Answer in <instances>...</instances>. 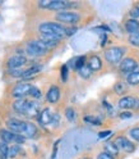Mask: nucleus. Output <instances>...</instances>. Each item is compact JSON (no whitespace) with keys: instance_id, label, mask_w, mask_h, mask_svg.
Returning a JSON list of instances; mask_svg holds the SVG:
<instances>
[{"instance_id":"4c0bfd02","label":"nucleus","mask_w":139,"mask_h":159,"mask_svg":"<svg viewBox=\"0 0 139 159\" xmlns=\"http://www.w3.org/2000/svg\"><path fill=\"white\" fill-rule=\"evenodd\" d=\"M24 71H18V69H9V75L13 77H23Z\"/></svg>"},{"instance_id":"20e7f679","label":"nucleus","mask_w":139,"mask_h":159,"mask_svg":"<svg viewBox=\"0 0 139 159\" xmlns=\"http://www.w3.org/2000/svg\"><path fill=\"white\" fill-rule=\"evenodd\" d=\"M138 66H139V61H138L137 57L126 55V57L123 59V61H121V63L119 64L117 69H119V73L126 77L128 75H130L132 72L137 71Z\"/></svg>"},{"instance_id":"4468645a","label":"nucleus","mask_w":139,"mask_h":159,"mask_svg":"<svg viewBox=\"0 0 139 159\" xmlns=\"http://www.w3.org/2000/svg\"><path fill=\"white\" fill-rule=\"evenodd\" d=\"M53 116H54V112L51 111V108H44L41 112L38 114V122L42 127H47V126H51V121H53Z\"/></svg>"},{"instance_id":"473e14b6","label":"nucleus","mask_w":139,"mask_h":159,"mask_svg":"<svg viewBox=\"0 0 139 159\" xmlns=\"http://www.w3.org/2000/svg\"><path fill=\"white\" fill-rule=\"evenodd\" d=\"M29 95H31L32 98H35V99H40V98L42 96V93H41V90H40L38 87H36V86H32L31 91H29Z\"/></svg>"},{"instance_id":"a19ab883","label":"nucleus","mask_w":139,"mask_h":159,"mask_svg":"<svg viewBox=\"0 0 139 159\" xmlns=\"http://www.w3.org/2000/svg\"><path fill=\"white\" fill-rule=\"evenodd\" d=\"M107 34H102L101 35V46H105L107 44Z\"/></svg>"},{"instance_id":"72a5a7b5","label":"nucleus","mask_w":139,"mask_h":159,"mask_svg":"<svg viewBox=\"0 0 139 159\" xmlns=\"http://www.w3.org/2000/svg\"><path fill=\"white\" fill-rule=\"evenodd\" d=\"M96 159H116V158L112 157L110 153H107V152H105V150H101L100 153L96 155Z\"/></svg>"},{"instance_id":"58836bf2","label":"nucleus","mask_w":139,"mask_h":159,"mask_svg":"<svg viewBox=\"0 0 139 159\" xmlns=\"http://www.w3.org/2000/svg\"><path fill=\"white\" fill-rule=\"evenodd\" d=\"M102 105H103V108L106 109V111H107L108 113L112 114V105H111V104H108V102L103 100V102H102Z\"/></svg>"},{"instance_id":"393cba45","label":"nucleus","mask_w":139,"mask_h":159,"mask_svg":"<svg viewBox=\"0 0 139 159\" xmlns=\"http://www.w3.org/2000/svg\"><path fill=\"white\" fill-rule=\"evenodd\" d=\"M41 69H42V66H38V64L29 67L28 69H26V71L23 72V78H29L32 76H36L37 73L41 72Z\"/></svg>"},{"instance_id":"f3484780","label":"nucleus","mask_w":139,"mask_h":159,"mask_svg":"<svg viewBox=\"0 0 139 159\" xmlns=\"http://www.w3.org/2000/svg\"><path fill=\"white\" fill-rule=\"evenodd\" d=\"M28 107H29V100H27V99H18V100L14 102L13 104V108L14 111L21 113V114H26L27 111H28Z\"/></svg>"},{"instance_id":"bb28decb","label":"nucleus","mask_w":139,"mask_h":159,"mask_svg":"<svg viewBox=\"0 0 139 159\" xmlns=\"http://www.w3.org/2000/svg\"><path fill=\"white\" fill-rule=\"evenodd\" d=\"M128 135L130 137V140H133L134 143H139V126H133L129 128Z\"/></svg>"},{"instance_id":"f257e3e1","label":"nucleus","mask_w":139,"mask_h":159,"mask_svg":"<svg viewBox=\"0 0 139 159\" xmlns=\"http://www.w3.org/2000/svg\"><path fill=\"white\" fill-rule=\"evenodd\" d=\"M126 52H128V49L121 45H112L110 48H106L103 52L105 62L110 67H119V64L125 58Z\"/></svg>"},{"instance_id":"c85d7f7f","label":"nucleus","mask_w":139,"mask_h":159,"mask_svg":"<svg viewBox=\"0 0 139 159\" xmlns=\"http://www.w3.org/2000/svg\"><path fill=\"white\" fill-rule=\"evenodd\" d=\"M78 75L81 76L83 80H87V78H89V77H91L93 73H92V71H91V69H89V67L86 64L83 68H81V69H79V71H78Z\"/></svg>"},{"instance_id":"79ce46f5","label":"nucleus","mask_w":139,"mask_h":159,"mask_svg":"<svg viewBox=\"0 0 139 159\" xmlns=\"http://www.w3.org/2000/svg\"><path fill=\"white\" fill-rule=\"evenodd\" d=\"M78 159H92L91 157H82V158H78Z\"/></svg>"},{"instance_id":"aec40b11","label":"nucleus","mask_w":139,"mask_h":159,"mask_svg":"<svg viewBox=\"0 0 139 159\" xmlns=\"http://www.w3.org/2000/svg\"><path fill=\"white\" fill-rule=\"evenodd\" d=\"M37 134H38L37 126H36L35 123H32V122H27V123H26V130H24L23 136H24L26 139H33V137L37 136Z\"/></svg>"},{"instance_id":"a878e982","label":"nucleus","mask_w":139,"mask_h":159,"mask_svg":"<svg viewBox=\"0 0 139 159\" xmlns=\"http://www.w3.org/2000/svg\"><path fill=\"white\" fill-rule=\"evenodd\" d=\"M126 41L133 48H139V31L135 34H132V35H128Z\"/></svg>"},{"instance_id":"0eeeda50","label":"nucleus","mask_w":139,"mask_h":159,"mask_svg":"<svg viewBox=\"0 0 139 159\" xmlns=\"http://www.w3.org/2000/svg\"><path fill=\"white\" fill-rule=\"evenodd\" d=\"M117 107L121 111H139V98H135L133 95H125L119 99Z\"/></svg>"},{"instance_id":"6ab92c4d","label":"nucleus","mask_w":139,"mask_h":159,"mask_svg":"<svg viewBox=\"0 0 139 159\" xmlns=\"http://www.w3.org/2000/svg\"><path fill=\"white\" fill-rule=\"evenodd\" d=\"M114 93L116 94V95H119L120 98H123V96H125V95H128L126 93H128V84L125 82V81H116L115 84H114Z\"/></svg>"},{"instance_id":"423d86ee","label":"nucleus","mask_w":139,"mask_h":159,"mask_svg":"<svg viewBox=\"0 0 139 159\" xmlns=\"http://www.w3.org/2000/svg\"><path fill=\"white\" fill-rule=\"evenodd\" d=\"M114 143L116 144V146L119 149H120V152H123L125 154H132L137 150V145L134 144V141L124 135H117L114 139Z\"/></svg>"},{"instance_id":"b1692460","label":"nucleus","mask_w":139,"mask_h":159,"mask_svg":"<svg viewBox=\"0 0 139 159\" xmlns=\"http://www.w3.org/2000/svg\"><path fill=\"white\" fill-rule=\"evenodd\" d=\"M84 122L93 125V126H101L102 125V117L100 116H95V114H88L84 117Z\"/></svg>"},{"instance_id":"cd10ccee","label":"nucleus","mask_w":139,"mask_h":159,"mask_svg":"<svg viewBox=\"0 0 139 159\" xmlns=\"http://www.w3.org/2000/svg\"><path fill=\"white\" fill-rule=\"evenodd\" d=\"M9 148L8 144L4 141H0V159H6L9 158Z\"/></svg>"},{"instance_id":"1a4fd4ad","label":"nucleus","mask_w":139,"mask_h":159,"mask_svg":"<svg viewBox=\"0 0 139 159\" xmlns=\"http://www.w3.org/2000/svg\"><path fill=\"white\" fill-rule=\"evenodd\" d=\"M40 41H41L44 45H46L50 50L53 49H56L60 43L63 41V37H59V36H54V35H41L40 34Z\"/></svg>"},{"instance_id":"f03ea898","label":"nucleus","mask_w":139,"mask_h":159,"mask_svg":"<svg viewBox=\"0 0 139 159\" xmlns=\"http://www.w3.org/2000/svg\"><path fill=\"white\" fill-rule=\"evenodd\" d=\"M41 35H54L59 37H66V26L59 22H44L38 26Z\"/></svg>"},{"instance_id":"a211bd4d","label":"nucleus","mask_w":139,"mask_h":159,"mask_svg":"<svg viewBox=\"0 0 139 159\" xmlns=\"http://www.w3.org/2000/svg\"><path fill=\"white\" fill-rule=\"evenodd\" d=\"M41 104L36 100H29V107H28V111L26 113V116L28 117H38L40 112H41Z\"/></svg>"},{"instance_id":"6e6552de","label":"nucleus","mask_w":139,"mask_h":159,"mask_svg":"<svg viewBox=\"0 0 139 159\" xmlns=\"http://www.w3.org/2000/svg\"><path fill=\"white\" fill-rule=\"evenodd\" d=\"M0 139H2V141L6 144H14V145L23 144L26 141V137L23 135L14 134L9 130H0Z\"/></svg>"},{"instance_id":"39448f33","label":"nucleus","mask_w":139,"mask_h":159,"mask_svg":"<svg viewBox=\"0 0 139 159\" xmlns=\"http://www.w3.org/2000/svg\"><path fill=\"white\" fill-rule=\"evenodd\" d=\"M26 52L31 57H44L50 52V49L44 45L40 40H31L26 46Z\"/></svg>"},{"instance_id":"2eb2a0df","label":"nucleus","mask_w":139,"mask_h":159,"mask_svg":"<svg viewBox=\"0 0 139 159\" xmlns=\"http://www.w3.org/2000/svg\"><path fill=\"white\" fill-rule=\"evenodd\" d=\"M26 63H27V58L21 55V54H18V55H13L12 58H9L8 67L11 69H18V68H21L22 66H24Z\"/></svg>"},{"instance_id":"5701e85b","label":"nucleus","mask_w":139,"mask_h":159,"mask_svg":"<svg viewBox=\"0 0 139 159\" xmlns=\"http://www.w3.org/2000/svg\"><path fill=\"white\" fill-rule=\"evenodd\" d=\"M64 117L66 118L68 122H75L78 114H77V111L73 107H66L64 109Z\"/></svg>"},{"instance_id":"ea45409f","label":"nucleus","mask_w":139,"mask_h":159,"mask_svg":"<svg viewBox=\"0 0 139 159\" xmlns=\"http://www.w3.org/2000/svg\"><path fill=\"white\" fill-rule=\"evenodd\" d=\"M111 134H112V132H111L110 130H105V131H101L100 134H98V137H100V139H105V137H108Z\"/></svg>"},{"instance_id":"2f4dec72","label":"nucleus","mask_w":139,"mask_h":159,"mask_svg":"<svg viewBox=\"0 0 139 159\" xmlns=\"http://www.w3.org/2000/svg\"><path fill=\"white\" fill-rule=\"evenodd\" d=\"M68 75H69V67H68V64H63L60 68V76H61L63 82H66Z\"/></svg>"},{"instance_id":"c9c22d12","label":"nucleus","mask_w":139,"mask_h":159,"mask_svg":"<svg viewBox=\"0 0 139 159\" xmlns=\"http://www.w3.org/2000/svg\"><path fill=\"white\" fill-rule=\"evenodd\" d=\"M132 117H133V112L130 111H123L121 113H119V118H121V119H128Z\"/></svg>"},{"instance_id":"4be33fe9","label":"nucleus","mask_w":139,"mask_h":159,"mask_svg":"<svg viewBox=\"0 0 139 159\" xmlns=\"http://www.w3.org/2000/svg\"><path fill=\"white\" fill-rule=\"evenodd\" d=\"M125 82L128 84V86H132V87L139 86V69L132 72L130 75H128L125 77Z\"/></svg>"},{"instance_id":"ddd939ff","label":"nucleus","mask_w":139,"mask_h":159,"mask_svg":"<svg viewBox=\"0 0 139 159\" xmlns=\"http://www.w3.org/2000/svg\"><path fill=\"white\" fill-rule=\"evenodd\" d=\"M61 98V90L57 85H51L46 93V100L50 104H56Z\"/></svg>"},{"instance_id":"7c9ffc66","label":"nucleus","mask_w":139,"mask_h":159,"mask_svg":"<svg viewBox=\"0 0 139 159\" xmlns=\"http://www.w3.org/2000/svg\"><path fill=\"white\" fill-rule=\"evenodd\" d=\"M19 153H21V146L19 145H12L9 148V158H15Z\"/></svg>"},{"instance_id":"412c9836","label":"nucleus","mask_w":139,"mask_h":159,"mask_svg":"<svg viewBox=\"0 0 139 159\" xmlns=\"http://www.w3.org/2000/svg\"><path fill=\"white\" fill-rule=\"evenodd\" d=\"M103 150L107 152V153H110V154H111L112 157H115V158L121 153L120 149L116 146V144H115L114 141H106V143L103 144Z\"/></svg>"},{"instance_id":"c756f323","label":"nucleus","mask_w":139,"mask_h":159,"mask_svg":"<svg viewBox=\"0 0 139 159\" xmlns=\"http://www.w3.org/2000/svg\"><path fill=\"white\" fill-rule=\"evenodd\" d=\"M129 16L130 18H134V19H139V2L134 3L132 9L129 11Z\"/></svg>"},{"instance_id":"9d476101","label":"nucleus","mask_w":139,"mask_h":159,"mask_svg":"<svg viewBox=\"0 0 139 159\" xmlns=\"http://www.w3.org/2000/svg\"><path fill=\"white\" fill-rule=\"evenodd\" d=\"M26 123L27 122L21 121V119H17V118H11V119H8V121H6L8 130L14 132V134H19V135H23L24 134Z\"/></svg>"},{"instance_id":"f8f14e48","label":"nucleus","mask_w":139,"mask_h":159,"mask_svg":"<svg viewBox=\"0 0 139 159\" xmlns=\"http://www.w3.org/2000/svg\"><path fill=\"white\" fill-rule=\"evenodd\" d=\"M87 66L92 71V73H96V72H100L103 68V61L101 59L100 55L91 54L89 57H87Z\"/></svg>"},{"instance_id":"e433bc0d","label":"nucleus","mask_w":139,"mask_h":159,"mask_svg":"<svg viewBox=\"0 0 139 159\" xmlns=\"http://www.w3.org/2000/svg\"><path fill=\"white\" fill-rule=\"evenodd\" d=\"M78 31L77 26H66V36H72Z\"/></svg>"},{"instance_id":"dca6fc26","label":"nucleus","mask_w":139,"mask_h":159,"mask_svg":"<svg viewBox=\"0 0 139 159\" xmlns=\"http://www.w3.org/2000/svg\"><path fill=\"white\" fill-rule=\"evenodd\" d=\"M124 30L128 35H132L139 31V19L134 18H128L124 22Z\"/></svg>"},{"instance_id":"9b49d317","label":"nucleus","mask_w":139,"mask_h":159,"mask_svg":"<svg viewBox=\"0 0 139 159\" xmlns=\"http://www.w3.org/2000/svg\"><path fill=\"white\" fill-rule=\"evenodd\" d=\"M32 86L33 85L28 84V82H19V84H17L13 87L12 95L15 96V98H18V99H23L26 95H29V91H31Z\"/></svg>"},{"instance_id":"7ed1b4c3","label":"nucleus","mask_w":139,"mask_h":159,"mask_svg":"<svg viewBox=\"0 0 139 159\" xmlns=\"http://www.w3.org/2000/svg\"><path fill=\"white\" fill-rule=\"evenodd\" d=\"M55 19L64 26H77L83 19V16L77 11H61L55 14Z\"/></svg>"},{"instance_id":"f704fd0d","label":"nucleus","mask_w":139,"mask_h":159,"mask_svg":"<svg viewBox=\"0 0 139 159\" xmlns=\"http://www.w3.org/2000/svg\"><path fill=\"white\" fill-rule=\"evenodd\" d=\"M60 114H59L57 112H54V116H53V121H51V126L53 127H57L59 125H60Z\"/></svg>"}]
</instances>
